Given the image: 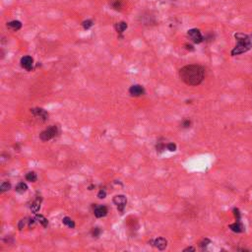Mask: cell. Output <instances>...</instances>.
Segmentation results:
<instances>
[{
	"mask_svg": "<svg viewBox=\"0 0 252 252\" xmlns=\"http://www.w3.org/2000/svg\"><path fill=\"white\" fill-rule=\"evenodd\" d=\"M179 78L188 86H198L205 78V69L197 64L186 65L179 70Z\"/></svg>",
	"mask_w": 252,
	"mask_h": 252,
	"instance_id": "cell-1",
	"label": "cell"
},
{
	"mask_svg": "<svg viewBox=\"0 0 252 252\" xmlns=\"http://www.w3.org/2000/svg\"><path fill=\"white\" fill-rule=\"evenodd\" d=\"M234 38H236L237 43H236V47H234L231 52L232 56L245 53V52H247L251 48V46H252L251 39H250L249 36H247L246 34L236 33L234 35Z\"/></svg>",
	"mask_w": 252,
	"mask_h": 252,
	"instance_id": "cell-2",
	"label": "cell"
},
{
	"mask_svg": "<svg viewBox=\"0 0 252 252\" xmlns=\"http://www.w3.org/2000/svg\"><path fill=\"white\" fill-rule=\"evenodd\" d=\"M57 134H58V128L55 125H51L39 134V138L42 141H49L54 138Z\"/></svg>",
	"mask_w": 252,
	"mask_h": 252,
	"instance_id": "cell-3",
	"label": "cell"
},
{
	"mask_svg": "<svg viewBox=\"0 0 252 252\" xmlns=\"http://www.w3.org/2000/svg\"><path fill=\"white\" fill-rule=\"evenodd\" d=\"M187 35L194 43H201L203 41H204V38H203L200 30H198V29L189 30L187 32Z\"/></svg>",
	"mask_w": 252,
	"mask_h": 252,
	"instance_id": "cell-4",
	"label": "cell"
},
{
	"mask_svg": "<svg viewBox=\"0 0 252 252\" xmlns=\"http://www.w3.org/2000/svg\"><path fill=\"white\" fill-rule=\"evenodd\" d=\"M113 203L117 206L118 211L122 214L124 212V208L127 204V199L124 195H116L113 197Z\"/></svg>",
	"mask_w": 252,
	"mask_h": 252,
	"instance_id": "cell-5",
	"label": "cell"
},
{
	"mask_svg": "<svg viewBox=\"0 0 252 252\" xmlns=\"http://www.w3.org/2000/svg\"><path fill=\"white\" fill-rule=\"evenodd\" d=\"M31 113H32L36 118L41 119L42 121H46L48 119V113L42 108H32L31 109Z\"/></svg>",
	"mask_w": 252,
	"mask_h": 252,
	"instance_id": "cell-6",
	"label": "cell"
},
{
	"mask_svg": "<svg viewBox=\"0 0 252 252\" xmlns=\"http://www.w3.org/2000/svg\"><path fill=\"white\" fill-rule=\"evenodd\" d=\"M21 66L27 71H32L33 70V65H34V59L31 56H24L21 58Z\"/></svg>",
	"mask_w": 252,
	"mask_h": 252,
	"instance_id": "cell-7",
	"label": "cell"
},
{
	"mask_svg": "<svg viewBox=\"0 0 252 252\" xmlns=\"http://www.w3.org/2000/svg\"><path fill=\"white\" fill-rule=\"evenodd\" d=\"M129 94L132 97H141L145 94V89L144 87L141 85H133L130 87Z\"/></svg>",
	"mask_w": 252,
	"mask_h": 252,
	"instance_id": "cell-8",
	"label": "cell"
},
{
	"mask_svg": "<svg viewBox=\"0 0 252 252\" xmlns=\"http://www.w3.org/2000/svg\"><path fill=\"white\" fill-rule=\"evenodd\" d=\"M94 214L97 218H103L108 215V208L105 206H98L95 208Z\"/></svg>",
	"mask_w": 252,
	"mask_h": 252,
	"instance_id": "cell-9",
	"label": "cell"
},
{
	"mask_svg": "<svg viewBox=\"0 0 252 252\" xmlns=\"http://www.w3.org/2000/svg\"><path fill=\"white\" fill-rule=\"evenodd\" d=\"M154 244H155V246H156L159 250H165L166 245H167V241H166V238L159 237V238H157V239H155Z\"/></svg>",
	"mask_w": 252,
	"mask_h": 252,
	"instance_id": "cell-10",
	"label": "cell"
},
{
	"mask_svg": "<svg viewBox=\"0 0 252 252\" xmlns=\"http://www.w3.org/2000/svg\"><path fill=\"white\" fill-rule=\"evenodd\" d=\"M109 6L111 7L113 10L121 11L123 6H124V3H123L122 0H110V1H109Z\"/></svg>",
	"mask_w": 252,
	"mask_h": 252,
	"instance_id": "cell-11",
	"label": "cell"
},
{
	"mask_svg": "<svg viewBox=\"0 0 252 252\" xmlns=\"http://www.w3.org/2000/svg\"><path fill=\"white\" fill-rule=\"evenodd\" d=\"M7 28L9 30H11V31L17 32V31H19L22 28V23L18 20L11 21V22H9V23H7Z\"/></svg>",
	"mask_w": 252,
	"mask_h": 252,
	"instance_id": "cell-12",
	"label": "cell"
},
{
	"mask_svg": "<svg viewBox=\"0 0 252 252\" xmlns=\"http://www.w3.org/2000/svg\"><path fill=\"white\" fill-rule=\"evenodd\" d=\"M229 228L234 232H242L244 231V227H243V225L240 223V221H236V223L229 225Z\"/></svg>",
	"mask_w": 252,
	"mask_h": 252,
	"instance_id": "cell-13",
	"label": "cell"
},
{
	"mask_svg": "<svg viewBox=\"0 0 252 252\" xmlns=\"http://www.w3.org/2000/svg\"><path fill=\"white\" fill-rule=\"evenodd\" d=\"M128 28V25L126 22H118V23L115 24V30L118 34H122L124 31Z\"/></svg>",
	"mask_w": 252,
	"mask_h": 252,
	"instance_id": "cell-14",
	"label": "cell"
},
{
	"mask_svg": "<svg viewBox=\"0 0 252 252\" xmlns=\"http://www.w3.org/2000/svg\"><path fill=\"white\" fill-rule=\"evenodd\" d=\"M27 190H28V185L26 183H24V182H20V183H18L16 185V191L18 193H20V194L25 193Z\"/></svg>",
	"mask_w": 252,
	"mask_h": 252,
	"instance_id": "cell-15",
	"label": "cell"
},
{
	"mask_svg": "<svg viewBox=\"0 0 252 252\" xmlns=\"http://www.w3.org/2000/svg\"><path fill=\"white\" fill-rule=\"evenodd\" d=\"M39 209H41V200L38 198L37 200L32 204V206H31V210H32L33 213L37 214L38 212L39 211Z\"/></svg>",
	"mask_w": 252,
	"mask_h": 252,
	"instance_id": "cell-16",
	"label": "cell"
},
{
	"mask_svg": "<svg viewBox=\"0 0 252 252\" xmlns=\"http://www.w3.org/2000/svg\"><path fill=\"white\" fill-rule=\"evenodd\" d=\"M26 179L30 182H36L37 179H38V176H37V173L35 171H30L28 172L27 174H26Z\"/></svg>",
	"mask_w": 252,
	"mask_h": 252,
	"instance_id": "cell-17",
	"label": "cell"
},
{
	"mask_svg": "<svg viewBox=\"0 0 252 252\" xmlns=\"http://www.w3.org/2000/svg\"><path fill=\"white\" fill-rule=\"evenodd\" d=\"M36 221H38V222L41 224L43 228H46L47 225H48V221L42 215H37L36 216Z\"/></svg>",
	"mask_w": 252,
	"mask_h": 252,
	"instance_id": "cell-18",
	"label": "cell"
},
{
	"mask_svg": "<svg viewBox=\"0 0 252 252\" xmlns=\"http://www.w3.org/2000/svg\"><path fill=\"white\" fill-rule=\"evenodd\" d=\"M62 223H63V225H67V227H69L70 228H75V223L73 222L71 218H69V217H65V218H63Z\"/></svg>",
	"mask_w": 252,
	"mask_h": 252,
	"instance_id": "cell-19",
	"label": "cell"
},
{
	"mask_svg": "<svg viewBox=\"0 0 252 252\" xmlns=\"http://www.w3.org/2000/svg\"><path fill=\"white\" fill-rule=\"evenodd\" d=\"M93 25H94V22H93L92 20H85L82 23V27L85 30H89L90 28L93 27Z\"/></svg>",
	"mask_w": 252,
	"mask_h": 252,
	"instance_id": "cell-20",
	"label": "cell"
},
{
	"mask_svg": "<svg viewBox=\"0 0 252 252\" xmlns=\"http://www.w3.org/2000/svg\"><path fill=\"white\" fill-rule=\"evenodd\" d=\"M9 189H11V184L9 182H3L0 185V191L1 192H6Z\"/></svg>",
	"mask_w": 252,
	"mask_h": 252,
	"instance_id": "cell-21",
	"label": "cell"
},
{
	"mask_svg": "<svg viewBox=\"0 0 252 252\" xmlns=\"http://www.w3.org/2000/svg\"><path fill=\"white\" fill-rule=\"evenodd\" d=\"M100 234V229L99 228H94L92 231V236L94 237H99Z\"/></svg>",
	"mask_w": 252,
	"mask_h": 252,
	"instance_id": "cell-22",
	"label": "cell"
},
{
	"mask_svg": "<svg viewBox=\"0 0 252 252\" xmlns=\"http://www.w3.org/2000/svg\"><path fill=\"white\" fill-rule=\"evenodd\" d=\"M166 149L170 152H174V151H176V145L173 143H169V144H166Z\"/></svg>",
	"mask_w": 252,
	"mask_h": 252,
	"instance_id": "cell-23",
	"label": "cell"
},
{
	"mask_svg": "<svg viewBox=\"0 0 252 252\" xmlns=\"http://www.w3.org/2000/svg\"><path fill=\"white\" fill-rule=\"evenodd\" d=\"M166 146L165 145V144H163V143H158V145H157V152L158 153H162L163 150L166 149Z\"/></svg>",
	"mask_w": 252,
	"mask_h": 252,
	"instance_id": "cell-24",
	"label": "cell"
},
{
	"mask_svg": "<svg viewBox=\"0 0 252 252\" xmlns=\"http://www.w3.org/2000/svg\"><path fill=\"white\" fill-rule=\"evenodd\" d=\"M105 196H107V192H105V190L100 189L99 191V193H98V197L100 199H104V198H105Z\"/></svg>",
	"mask_w": 252,
	"mask_h": 252,
	"instance_id": "cell-25",
	"label": "cell"
},
{
	"mask_svg": "<svg viewBox=\"0 0 252 252\" xmlns=\"http://www.w3.org/2000/svg\"><path fill=\"white\" fill-rule=\"evenodd\" d=\"M181 125H182L183 128H188V127H190V125H191V121H190L189 119H184Z\"/></svg>",
	"mask_w": 252,
	"mask_h": 252,
	"instance_id": "cell-26",
	"label": "cell"
},
{
	"mask_svg": "<svg viewBox=\"0 0 252 252\" xmlns=\"http://www.w3.org/2000/svg\"><path fill=\"white\" fill-rule=\"evenodd\" d=\"M211 241H210V239H208V238H205V239H203L201 242H200V246L202 247V248H204V247H206L208 244H209Z\"/></svg>",
	"mask_w": 252,
	"mask_h": 252,
	"instance_id": "cell-27",
	"label": "cell"
},
{
	"mask_svg": "<svg viewBox=\"0 0 252 252\" xmlns=\"http://www.w3.org/2000/svg\"><path fill=\"white\" fill-rule=\"evenodd\" d=\"M26 222H27V221H26V220H21V221H20V223H19V225H18V228H19V229H20V231H22V229L24 228L25 225H26Z\"/></svg>",
	"mask_w": 252,
	"mask_h": 252,
	"instance_id": "cell-28",
	"label": "cell"
},
{
	"mask_svg": "<svg viewBox=\"0 0 252 252\" xmlns=\"http://www.w3.org/2000/svg\"><path fill=\"white\" fill-rule=\"evenodd\" d=\"M233 212H234V216H236V221H240V213H239V210H238V209H234Z\"/></svg>",
	"mask_w": 252,
	"mask_h": 252,
	"instance_id": "cell-29",
	"label": "cell"
},
{
	"mask_svg": "<svg viewBox=\"0 0 252 252\" xmlns=\"http://www.w3.org/2000/svg\"><path fill=\"white\" fill-rule=\"evenodd\" d=\"M185 48H186L187 50H191V51L194 50V48L191 45H185Z\"/></svg>",
	"mask_w": 252,
	"mask_h": 252,
	"instance_id": "cell-30",
	"label": "cell"
},
{
	"mask_svg": "<svg viewBox=\"0 0 252 252\" xmlns=\"http://www.w3.org/2000/svg\"><path fill=\"white\" fill-rule=\"evenodd\" d=\"M183 251L185 252V251H195V248H194V247H187V248H185V249H183Z\"/></svg>",
	"mask_w": 252,
	"mask_h": 252,
	"instance_id": "cell-31",
	"label": "cell"
},
{
	"mask_svg": "<svg viewBox=\"0 0 252 252\" xmlns=\"http://www.w3.org/2000/svg\"><path fill=\"white\" fill-rule=\"evenodd\" d=\"M94 187H95L94 185H91V186L89 187V190H93V188H94Z\"/></svg>",
	"mask_w": 252,
	"mask_h": 252,
	"instance_id": "cell-32",
	"label": "cell"
}]
</instances>
